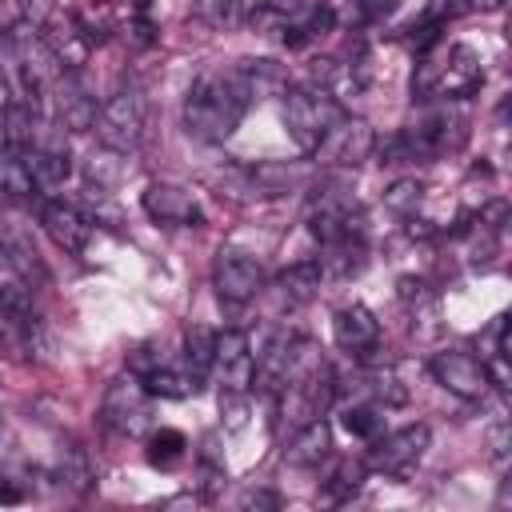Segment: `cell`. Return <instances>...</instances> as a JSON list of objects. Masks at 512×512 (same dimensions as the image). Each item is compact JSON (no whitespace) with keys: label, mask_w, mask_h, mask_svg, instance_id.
<instances>
[{"label":"cell","mask_w":512,"mask_h":512,"mask_svg":"<svg viewBox=\"0 0 512 512\" xmlns=\"http://www.w3.org/2000/svg\"><path fill=\"white\" fill-rule=\"evenodd\" d=\"M472 8H484V12H500L504 0H472Z\"/></svg>","instance_id":"cell-36"},{"label":"cell","mask_w":512,"mask_h":512,"mask_svg":"<svg viewBox=\"0 0 512 512\" xmlns=\"http://www.w3.org/2000/svg\"><path fill=\"white\" fill-rule=\"evenodd\" d=\"M468 8H472V0H428L424 16H428V24H444V20L464 16Z\"/></svg>","instance_id":"cell-32"},{"label":"cell","mask_w":512,"mask_h":512,"mask_svg":"<svg viewBox=\"0 0 512 512\" xmlns=\"http://www.w3.org/2000/svg\"><path fill=\"white\" fill-rule=\"evenodd\" d=\"M100 420L120 436H140V432L152 428V396H148V388L136 372L116 376L108 384L104 404H100Z\"/></svg>","instance_id":"cell-5"},{"label":"cell","mask_w":512,"mask_h":512,"mask_svg":"<svg viewBox=\"0 0 512 512\" xmlns=\"http://www.w3.org/2000/svg\"><path fill=\"white\" fill-rule=\"evenodd\" d=\"M428 372L436 376L440 388H448V392L460 396V400H484L488 388H492L484 360H476V356L464 352V348H440V352H432Z\"/></svg>","instance_id":"cell-8"},{"label":"cell","mask_w":512,"mask_h":512,"mask_svg":"<svg viewBox=\"0 0 512 512\" xmlns=\"http://www.w3.org/2000/svg\"><path fill=\"white\" fill-rule=\"evenodd\" d=\"M484 444H488V460L496 464V472H508V460H512V428L504 420H496L484 432Z\"/></svg>","instance_id":"cell-28"},{"label":"cell","mask_w":512,"mask_h":512,"mask_svg":"<svg viewBox=\"0 0 512 512\" xmlns=\"http://www.w3.org/2000/svg\"><path fill=\"white\" fill-rule=\"evenodd\" d=\"M52 104H56V120L72 132H88L96 124V96L84 88L80 72H60L52 84Z\"/></svg>","instance_id":"cell-14"},{"label":"cell","mask_w":512,"mask_h":512,"mask_svg":"<svg viewBox=\"0 0 512 512\" xmlns=\"http://www.w3.org/2000/svg\"><path fill=\"white\" fill-rule=\"evenodd\" d=\"M212 372L220 380V392H248L252 376H256V356H252V340L240 328H224L216 332V356H212Z\"/></svg>","instance_id":"cell-9"},{"label":"cell","mask_w":512,"mask_h":512,"mask_svg":"<svg viewBox=\"0 0 512 512\" xmlns=\"http://www.w3.org/2000/svg\"><path fill=\"white\" fill-rule=\"evenodd\" d=\"M16 100H12V80H8V72L0 68V112H8Z\"/></svg>","instance_id":"cell-35"},{"label":"cell","mask_w":512,"mask_h":512,"mask_svg":"<svg viewBox=\"0 0 512 512\" xmlns=\"http://www.w3.org/2000/svg\"><path fill=\"white\" fill-rule=\"evenodd\" d=\"M144 212L168 228H200L204 224V212H200L192 188H184L176 180H152L144 188Z\"/></svg>","instance_id":"cell-11"},{"label":"cell","mask_w":512,"mask_h":512,"mask_svg":"<svg viewBox=\"0 0 512 512\" xmlns=\"http://www.w3.org/2000/svg\"><path fill=\"white\" fill-rule=\"evenodd\" d=\"M212 356H216V332L204 328V324H192V328L184 332V368H188L196 380H204V376L212 372Z\"/></svg>","instance_id":"cell-23"},{"label":"cell","mask_w":512,"mask_h":512,"mask_svg":"<svg viewBox=\"0 0 512 512\" xmlns=\"http://www.w3.org/2000/svg\"><path fill=\"white\" fill-rule=\"evenodd\" d=\"M184 456H188L184 432H176V428H156V432H148V464H152V468H176Z\"/></svg>","instance_id":"cell-24"},{"label":"cell","mask_w":512,"mask_h":512,"mask_svg":"<svg viewBox=\"0 0 512 512\" xmlns=\"http://www.w3.org/2000/svg\"><path fill=\"white\" fill-rule=\"evenodd\" d=\"M340 424H344V432H352V436H360V440H376V436H380L384 416H380V408H376V404L356 400V404H348V408L340 412Z\"/></svg>","instance_id":"cell-26"},{"label":"cell","mask_w":512,"mask_h":512,"mask_svg":"<svg viewBox=\"0 0 512 512\" xmlns=\"http://www.w3.org/2000/svg\"><path fill=\"white\" fill-rule=\"evenodd\" d=\"M220 416L228 432H240L248 424V392H220Z\"/></svg>","instance_id":"cell-30"},{"label":"cell","mask_w":512,"mask_h":512,"mask_svg":"<svg viewBox=\"0 0 512 512\" xmlns=\"http://www.w3.org/2000/svg\"><path fill=\"white\" fill-rule=\"evenodd\" d=\"M40 224L52 236V244L64 248V252H84V244L92 236V220L76 204H64V200L40 204Z\"/></svg>","instance_id":"cell-15"},{"label":"cell","mask_w":512,"mask_h":512,"mask_svg":"<svg viewBox=\"0 0 512 512\" xmlns=\"http://www.w3.org/2000/svg\"><path fill=\"white\" fill-rule=\"evenodd\" d=\"M368 480V464L364 460H336V468L328 472V480L320 484V500L324 504H348Z\"/></svg>","instance_id":"cell-21"},{"label":"cell","mask_w":512,"mask_h":512,"mask_svg":"<svg viewBox=\"0 0 512 512\" xmlns=\"http://www.w3.org/2000/svg\"><path fill=\"white\" fill-rule=\"evenodd\" d=\"M484 84V64L472 44H444L420 52V64L412 72V96L416 100H460L472 96Z\"/></svg>","instance_id":"cell-2"},{"label":"cell","mask_w":512,"mask_h":512,"mask_svg":"<svg viewBox=\"0 0 512 512\" xmlns=\"http://www.w3.org/2000/svg\"><path fill=\"white\" fill-rule=\"evenodd\" d=\"M196 16L208 28L224 32V28H232L240 20V0H196Z\"/></svg>","instance_id":"cell-27"},{"label":"cell","mask_w":512,"mask_h":512,"mask_svg":"<svg viewBox=\"0 0 512 512\" xmlns=\"http://www.w3.org/2000/svg\"><path fill=\"white\" fill-rule=\"evenodd\" d=\"M56 480H60L64 488L80 492V496L92 492V484H96V468H92L88 448H80L76 440H64L60 452H56Z\"/></svg>","instance_id":"cell-18"},{"label":"cell","mask_w":512,"mask_h":512,"mask_svg":"<svg viewBox=\"0 0 512 512\" xmlns=\"http://www.w3.org/2000/svg\"><path fill=\"white\" fill-rule=\"evenodd\" d=\"M388 208H396V212H404V216H412L416 212V204H420V184L416 180H396L392 188H388Z\"/></svg>","instance_id":"cell-31"},{"label":"cell","mask_w":512,"mask_h":512,"mask_svg":"<svg viewBox=\"0 0 512 512\" xmlns=\"http://www.w3.org/2000/svg\"><path fill=\"white\" fill-rule=\"evenodd\" d=\"M344 116V104L336 96H328L316 84H292L284 88V128L296 140L300 152L312 156V148L320 144V136Z\"/></svg>","instance_id":"cell-3"},{"label":"cell","mask_w":512,"mask_h":512,"mask_svg":"<svg viewBox=\"0 0 512 512\" xmlns=\"http://www.w3.org/2000/svg\"><path fill=\"white\" fill-rule=\"evenodd\" d=\"M0 444H4V424H0Z\"/></svg>","instance_id":"cell-37"},{"label":"cell","mask_w":512,"mask_h":512,"mask_svg":"<svg viewBox=\"0 0 512 512\" xmlns=\"http://www.w3.org/2000/svg\"><path fill=\"white\" fill-rule=\"evenodd\" d=\"M40 40H44V48L52 52V60H56V68L60 72H80L84 68V60H88V52H92V44L100 40L92 28H84L80 24V16H52L44 28H40Z\"/></svg>","instance_id":"cell-10"},{"label":"cell","mask_w":512,"mask_h":512,"mask_svg":"<svg viewBox=\"0 0 512 512\" xmlns=\"http://www.w3.org/2000/svg\"><path fill=\"white\" fill-rule=\"evenodd\" d=\"M20 156H24V168H28V176H32L36 188H60V184L72 176L68 148L56 144V140H36V144L24 148Z\"/></svg>","instance_id":"cell-16"},{"label":"cell","mask_w":512,"mask_h":512,"mask_svg":"<svg viewBox=\"0 0 512 512\" xmlns=\"http://www.w3.org/2000/svg\"><path fill=\"white\" fill-rule=\"evenodd\" d=\"M428 440H432L428 424H404V428H396L388 436H376L364 464L384 472V476H408L420 464V456L428 452Z\"/></svg>","instance_id":"cell-7"},{"label":"cell","mask_w":512,"mask_h":512,"mask_svg":"<svg viewBox=\"0 0 512 512\" xmlns=\"http://www.w3.org/2000/svg\"><path fill=\"white\" fill-rule=\"evenodd\" d=\"M320 280H324L320 260H296V264H288V268L276 276V292H280L288 304H308V300L320 292Z\"/></svg>","instance_id":"cell-19"},{"label":"cell","mask_w":512,"mask_h":512,"mask_svg":"<svg viewBox=\"0 0 512 512\" xmlns=\"http://www.w3.org/2000/svg\"><path fill=\"white\" fill-rule=\"evenodd\" d=\"M212 284L224 304H248L264 288V268H260V260H252L244 252L220 248L216 264H212Z\"/></svg>","instance_id":"cell-12"},{"label":"cell","mask_w":512,"mask_h":512,"mask_svg":"<svg viewBox=\"0 0 512 512\" xmlns=\"http://www.w3.org/2000/svg\"><path fill=\"white\" fill-rule=\"evenodd\" d=\"M148 396L152 400H184V396H196L200 392V380L188 372V368H168V364H156L152 372L140 376Z\"/></svg>","instance_id":"cell-20"},{"label":"cell","mask_w":512,"mask_h":512,"mask_svg":"<svg viewBox=\"0 0 512 512\" xmlns=\"http://www.w3.org/2000/svg\"><path fill=\"white\" fill-rule=\"evenodd\" d=\"M252 100L256 96H252V84L240 64L208 68L192 80V88L184 96V132L204 144H224L240 128Z\"/></svg>","instance_id":"cell-1"},{"label":"cell","mask_w":512,"mask_h":512,"mask_svg":"<svg viewBox=\"0 0 512 512\" xmlns=\"http://www.w3.org/2000/svg\"><path fill=\"white\" fill-rule=\"evenodd\" d=\"M328 448H332V432H328V424L316 416V420L292 428V440H288V448H284V460L296 464V468H316V464L328 456Z\"/></svg>","instance_id":"cell-17"},{"label":"cell","mask_w":512,"mask_h":512,"mask_svg":"<svg viewBox=\"0 0 512 512\" xmlns=\"http://www.w3.org/2000/svg\"><path fill=\"white\" fill-rule=\"evenodd\" d=\"M240 504H244V508H276L280 500H276L272 492H244V496H240Z\"/></svg>","instance_id":"cell-34"},{"label":"cell","mask_w":512,"mask_h":512,"mask_svg":"<svg viewBox=\"0 0 512 512\" xmlns=\"http://www.w3.org/2000/svg\"><path fill=\"white\" fill-rule=\"evenodd\" d=\"M376 152V132L364 124V120H356V116H340L324 136H320V144L312 148V156H316V164H324V168H356L360 160H368Z\"/></svg>","instance_id":"cell-6"},{"label":"cell","mask_w":512,"mask_h":512,"mask_svg":"<svg viewBox=\"0 0 512 512\" xmlns=\"http://www.w3.org/2000/svg\"><path fill=\"white\" fill-rule=\"evenodd\" d=\"M20 500H24V488L12 476H0V504H20Z\"/></svg>","instance_id":"cell-33"},{"label":"cell","mask_w":512,"mask_h":512,"mask_svg":"<svg viewBox=\"0 0 512 512\" xmlns=\"http://www.w3.org/2000/svg\"><path fill=\"white\" fill-rule=\"evenodd\" d=\"M332 336L348 356H356V364H380V356H372L380 348V320L364 304L340 308L332 316Z\"/></svg>","instance_id":"cell-13"},{"label":"cell","mask_w":512,"mask_h":512,"mask_svg":"<svg viewBox=\"0 0 512 512\" xmlns=\"http://www.w3.org/2000/svg\"><path fill=\"white\" fill-rule=\"evenodd\" d=\"M84 200H88V220L108 224V228H120V224H124V220H120V212H116V204L108 200V192H104V188H84Z\"/></svg>","instance_id":"cell-29"},{"label":"cell","mask_w":512,"mask_h":512,"mask_svg":"<svg viewBox=\"0 0 512 512\" xmlns=\"http://www.w3.org/2000/svg\"><path fill=\"white\" fill-rule=\"evenodd\" d=\"M92 128H96V140L104 148H116V152L128 156L144 140V128H148V96H144V88L136 80L120 84L104 100V108L96 112V124Z\"/></svg>","instance_id":"cell-4"},{"label":"cell","mask_w":512,"mask_h":512,"mask_svg":"<svg viewBox=\"0 0 512 512\" xmlns=\"http://www.w3.org/2000/svg\"><path fill=\"white\" fill-rule=\"evenodd\" d=\"M32 192H36V184L24 168V156L0 140V200H28Z\"/></svg>","instance_id":"cell-22"},{"label":"cell","mask_w":512,"mask_h":512,"mask_svg":"<svg viewBox=\"0 0 512 512\" xmlns=\"http://www.w3.org/2000/svg\"><path fill=\"white\" fill-rule=\"evenodd\" d=\"M120 156H124V152L100 144V152H92L88 164H84V172H88V188H104V192H112L116 180L124 176V160H120Z\"/></svg>","instance_id":"cell-25"}]
</instances>
